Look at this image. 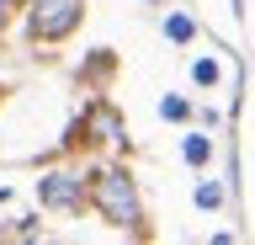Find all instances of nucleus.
Here are the masks:
<instances>
[{"label":"nucleus","instance_id":"f257e3e1","mask_svg":"<svg viewBox=\"0 0 255 245\" xmlns=\"http://www.w3.org/2000/svg\"><path fill=\"white\" fill-rule=\"evenodd\" d=\"M85 203H91L112 229L143 235V203H138V187H133L128 171H91V176H85Z\"/></svg>","mask_w":255,"mask_h":245},{"label":"nucleus","instance_id":"6e6552de","mask_svg":"<svg viewBox=\"0 0 255 245\" xmlns=\"http://www.w3.org/2000/svg\"><path fill=\"white\" fill-rule=\"evenodd\" d=\"M0 101H5V85H0Z\"/></svg>","mask_w":255,"mask_h":245},{"label":"nucleus","instance_id":"39448f33","mask_svg":"<svg viewBox=\"0 0 255 245\" xmlns=\"http://www.w3.org/2000/svg\"><path fill=\"white\" fill-rule=\"evenodd\" d=\"M191 75H197V85H218V59H197Z\"/></svg>","mask_w":255,"mask_h":245},{"label":"nucleus","instance_id":"0eeeda50","mask_svg":"<svg viewBox=\"0 0 255 245\" xmlns=\"http://www.w3.org/2000/svg\"><path fill=\"white\" fill-rule=\"evenodd\" d=\"M165 32H170L175 43H186V37H191V21L186 16H170V21H165Z\"/></svg>","mask_w":255,"mask_h":245},{"label":"nucleus","instance_id":"7ed1b4c3","mask_svg":"<svg viewBox=\"0 0 255 245\" xmlns=\"http://www.w3.org/2000/svg\"><path fill=\"white\" fill-rule=\"evenodd\" d=\"M37 197H43V208L80 213V208H85V181H80V176H64V171H53V176L37 181Z\"/></svg>","mask_w":255,"mask_h":245},{"label":"nucleus","instance_id":"f03ea898","mask_svg":"<svg viewBox=\"0 0 255 245\" xmlns=\"http://www.w3.org/2000/svg\"><path fill=\"white\" fill-rule=\"evenodd\" d=\"M80 21H85V0H32L27 37L32 43H64L69 32H80Z\"/></svg>","mask_w":255,"mask_h":245},{"label":"nucleus","instance_id":"20e7f679","mask_svg":"<svg viewBox=\"0 0 255 245\" xmlns=\"http://www.w3.org/2000/svg\"><path fill=\"white\" fill-rule=\"evenodd\" d=\"M207 155H213V144H207L202 133H191V139H186V160H191V165H202Z\"/></svg>","mask_w":255,"mask_h":245},{"label":"nucleus","instance_id":"423d86ee","mask_svg":"<svg viewBox=\"0 0 255 245\" xmlns=\"http://www.w3.org/2000/svg\"><path fill=\"white\" fill-rule=\"evenodd\" d=\"M197 203H202V208H218V203H223V187L202 181V187H197Z\"/></svg>","mask_w":255,"mask_h":245}]
</instances>
